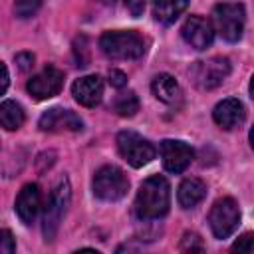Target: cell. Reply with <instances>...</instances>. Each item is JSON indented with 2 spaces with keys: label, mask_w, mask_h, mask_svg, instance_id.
Here are the masks:
<instances>
[{
  "label": "cell",
  "mask_w": 254,
  "mask_h": 254,
  "mask_svg": "<svg viewBox=\"0 0 254 254\" xmlns=\"http://www.w3.org/2000/svg\"><path fill=\"white\" fill-rule=\"evenodd\" d=\"M135 214L141 220H155L169 212L171 206V189L165 177L153 175L137 190L135 196Z\"/></svg>",
  "instance_id": "1"
},
{
  "label": "cell",
  "mask_w": 254,
  "mask_h": 254,
  "mask_svg": "<svg viewBox=\"0 0 254 254\" xmlns=\"http://www.w3.org/2000/svg\"><path fill=\"white\" fill-rule=\"evenodd\" d=\"M99 48L111 60H137L145 54V40L133 30H111L99 38Z\"/></svg>",
  "instance_id": "2"
},
{
  "label": "cell",
  "mask_w": 254,
  "mask_h": 254,
  "mask_svg": "<svg viewBox=\"0 0 254 254\" xmlns=\"http://www.w3.org/2000/svg\"><path fill=\"white\" fill-rule=\"evenodd\" d=\"M69 198H71V187H69V181L64 177L56 187L54 190L50 192L48 200H46V206H44V216H42V230H44V238L48 242H52L58 234V228H60V222L67 210V204H69Z\"/></svg>",
  "instance_id": "3"
},
{
  "label": "cell",
  "mask_w": 254,
  "mask_h": 254,
  "mask_svg": "<svg viewBox=\"0 0 254 254\" xmlns=\"http://www.w3.org/2000/svg\"><path fill=\"white\" fill-rule=\"evenodd\" d=\"M212 22L216 32L226 42H238L244 32L246 12L244 6L238 2H222L216 4L212 10Z\"/></svg>",
  "instance_id": "4"
},
{
  "label": "cell",
  "mask_w": 254,
  "mask_h": 254,
  "mask_svg": "<svg viewBox=\"0 0 254 254\" xmlns=\"http://www.w3.org/2000/svg\"><path fill=\"white\" fill-rule=\"evenodd\" d=\"M127 190H129V179L115 165L101 167L93 177V194L101 200L107 202L119 200L127 194Z\"/></svg>",
  "instance_id": "5"
},
{
  "label": "cell",
  "mask_w": 254,
  "mask_h": 254,
  "mask_svg": "<svg viewBox=\"0 0 254 254\" xmlns=\"http://www.w3.org/2000/svg\"><path fill=\"white\" fill-rule=\"evenodd\" d=\"M117 149H119V155L135 169L145 167L155 159L153 143L135 131H121L117 135Z\"/></svg>",
  "instance_id": "6"
},
{
  "label": "cell",
  "mask_w": 254,
  "mask_h": 254,
  "mask_svg": "<svg viewBox=\"0 0 254 254\" xmlns=\"http://www.w3.org/2000/svg\"><path fill=\"white\" fill-rule=\"evenodd\" d=\"M208 224L216 238H228L240 224V208L236 200L230 196L218 198L208 212Z\"/></svg>",
  "instance_id": "7"
},
{
  "label": "cell",
  "mask_w": 254,
  "mask_h": 254,
  "mask_svg": "<svg viewBox=\"0 0 254 254\" xmlns=\"http://www.w3.org/2000/svg\"><path fill=\"white\" fill-rule=\"evenodd\" d=\"M230 73V60L224 56H214L204 62H196L190 67V79L200 89L218 87Z\"/></svg>",
  "instance_id": "8"
},
{
  "label": "cell",
  "mask_w": 254,
  "mask_h": 254,
  "mask_svg": "<svg viewBox=\"0 0 254 254\" xmlns=\"http://www.w3.org/2000/svg\"><path fill=\"white\" fill-rule=\"evenodd\" d=\"M62 85H64V73L54 65H46L40 73L28 79L26 89L34 99H50L60 93Z\"/></svg>",
  "instance_id": "9"
},
{
  "label": "cell",
  "mask_w": 254,
  "mask_h": 254,
  "mask_svg": "<svg viewBox=\"0 0 254 254\" xmlns=\"http://www.w3.org/2000/svg\"><path fill=\"white\" fill-rule=\"evenodd\" d=\"M38 127L42 131H48V133H64V131L77 133V131L83 129V121L79 119V115H75L69 109L52 107L46 113H42V117L38 121Z\"/></svg>",
  "instance_id": "10"
},
{
  "label": "cell",
  "mask_w": 254,
  "mask_h": 254,
  "mask_svg": "<svg viewBox=\"0 0 254 254\" xmlns=\"http://www.w3.org/2000/svg\"><path fill=\"white\" fill-rule=\"evenodd\" d=\"M194 153L192 149L185 143V141H177V139H165L161 143V159H163V167L173 173V175H179L183 173L190 161H192Z\"/></svg>",
  "instance_id": "11"
},
{
  "label": "cell",
  "mask_w": 254,
  "mask_h": 254,
  "mask_svg": "<svg viewBox=\"0 0 254 254\" xmlns=\"http://www.w3.org/2000/svg\"><path fill=\"white\" fill-rule=\"evenodd\" d=\"M181 34H183V40L194 50H206L212 44V38H214L212 24L202 16L187 18V22L181 28Z\"/></svg>",
  "instance_id": "12"
},
{
  "label": "cell",
  "mask_w": 254,
  "mask_h": 254,
  "mask_svg": "<svg viewBox=\"0 0 254 254\" xmlns=\"http://www.w3.org/2000/svg\"><path fill=\"white\" fill-rule=\"evenodd\" d=\"M71 93L79 105L95 107L103 97V79L99 75H83L73 81Z\"/></svg>",
  "instance_id": "13"
},
{
  "label": "cell",
  "mask_w": 254,
  "mask_h": 254,
  "mask_svg": "<svg viewBox=\"0 0 254 254\" xmlns=\"http://www.w3.org/2000/svg\"><path fill=\"white\" fill-rule=\"evenodd\" d=\"M40 208H42L40 187L34 185V183L24 185L22 190L18 192V198H16V214H18V218L24 224H32L36 220Z\"/></svg>",
  "instance_id": "14"
},
{
  "label": "cell",
  "mask_w": 254,
  "mask_h": 254,
  "mask_svg": "<svg viewBox=\"0 0 254 254\" xmlns=\"http://www.w3.org/2000/svg\"><path fill=\"white\" fill-rule=\"evenodd\" d=\"M246 117V111H244V105L242 101H238L236 97H228V99H222L214 105L212 109V119L218 127L222 129H234L238 127Z\"/></svg>",
  "instance_id": "15"
},
{
  "label": "cell",
  "mask_w": 254,
  "mask_h": 254,
  "mask_svg": "<svg viewBox=\"0 0 254 254\" xmlns=\"http://www.w3.org/2000/svg\"><path fill=\"white\" fill-rule=\"evenodd\" d=\"M206 194V187L202 181L198 179H185L179 187V192H177V198H179V204L183 208H194Z\"/></svg>",
  "instance_id": "16"
},
{
  "label": "cell",
  "mask_w": 254,
  "mask_h": 254,
  "mask_svg": "<svg viewBox=\"0 0 254 254\" xmlns=\"http://www.w3.org/2000/svg\"><path fill=\"white\" fill-rule=\"evenodd\" d=\"M151 91L163 103H175L179 99V93H181L177 79L173 75H169V73L155 75L153 81H151Z\"/></svg>",
  "instance_id": "17"
},
{
  "label": "cell",
  "mask_w": 254,
  "mask_h": 254,
  "mask_svg": "<svg viewBox=\"0 0 254 254\" xmlns=\"http://www.w3.org/2000/svg\"><path fill=\"white\" fill-rule=\"evenodd\" d=\"M189 6V0H153V16L161 24H173Z\"/></svg>",
  "instance_id": "18"
},
{
  "label": "cell",
  "mask_w": 254,
  "mask_h": 254,
  "mask_svg": "<svg viewBox=\"0 0 254 254\" xmlns=\"http://www.w3.org/2000/svg\"><path fill=\"white\" fill-rule=\"evenodd\" d=\"M24 119H26V115H24V109H22L20 103L10 101V99L2 101V105H0V123L6 131L20 129Z\"/></svg>",
  "instance_id": "19"
},
{
  "label": "cell",
  "mask_w": 254,
  "mask_h": 254,
  "mask_svg": "<svg viewBox=\"0 0 254 254\" xmlns=\"http://www.w3.org/2000/svg\"><path fill=\"white\" fill-rule=\"evenodd\" d=\"M113 109L121 117H133L139 111V97L135 95V91H125V93L117 95V99L113 103Z\"/></svg>",
  "instance_id": "20"
},
{
  "label": "cell",
  "mask_w": 254,
  "mask_h": 254,
  "mask_svg": "<svg viewBox=\"0 0 254 254\" xmlns=\"http://www.w3.org/2000/svg\"><path fill=\"white\" fill-rule=\"evenodd\" d=\"M42 0H16L14 2V12L18 18H30L38 12Z\"/></svg>",
  "instance_id": "21"
},
{
  "label": "cell",
  "mask_w": 254,
  "mask_h": 254,
  "mask_svg": "<svg viewBox=\"0 0 254 254\" xmlns=\"http://www.w3.org/2000/svg\"><path fill=\"white\" fill-rule=\"evenodd\" d=\"M181 250L183 252H202L204 250L202 238L196 232H185V236L181 240Z\"/></svg>",
  "instance_id": "22"
},
{
  "label": "cell",
  "mask_w": 254,
  "mask_h": 254,
  "mask_svg": "<svg viewBox=\"0 0 254 254\" xmlns=\"http://www.w3.org/2000/svg\"><path fill=\"white\" fill-rule=\"evenodd\" d=\"M232 252H254V234H242L234 244H232Z\"/></svg>",
  "instance_id": "23"
},
{
  "label": "cell",
  "mask_w": 254,
  "mask_h": 254,
  "mask_svg": "<svg viewBox=\"0 0 254 254\" xmlns=\"http://www.w3.org/2000/svg\"><path fill=\"white\" fill-rule=\"evenodd\" d=\"M16 250V242L12 238V232L10 230H2L0 232V252L2 254H12Z\"/></svg>",
  "instance_id": "24"
},
{
  "label": "cell",
  "mask_w": 254,
  "mask_h": 254,
  "mask_svg": "<svg viewBox=\"0 0 254 254\" xmlns=\"http://www.w3.org/2000/svg\"><path fill=\"white\" fill-rule=\"evenodd\" d=\"M125 8L133 18H139L145 12V0H125Z\"/></svg>",
  "instance_id": "25"
},
{
  "label": "cell",
  "mask_w": 254,
  "mask_h": 254,
  "mask_svg": "<svg viewBox=\"0 0 254 254\" xmlns=\"http://www.w3.org/2000/svg\"><path fill=\"white\" fill-rule=\"evenodd\" d=\"M16 64H18V67H20L22 71L30 69V67L34 65V54H30V52H22V54H16Z\"/></svg>",
  "instance_id": "26"
},
{
  "label": "cell",
  "mask_w": 254,
  "mask_h": 254,
  "mask_svg": "<svg viewBox=\"0 0 254 254\" xmlns=\"http://www.w3.org/2000/svg\"><path fill=\"white\" fill-rule=\"evenodd\" d=\"M109 83H111L113 87L121 89V87L127 85V75H125L123 71H119V69H111V71H109Z\"/></svg>",
  "instance_id": "27"
},
{
  "label": "cell",
  "mask_w": 254,
  "mask_h": 254,
  "mask_svg": "<svg viewBox=\"0 0 254 254\" xmlns=\"http://www.w3.org/2000/svg\"><path fill=\"white\" fill-rule=\"evenodd\" d=\"M0 67H2V85H0V93H6V89H8V81H10L8 65H6V64H2Z\"/></svg>",
  "instance_id": "28"
},
{
  "label": "cell",
  "mask_w": 254,
  "mask_h": 254,
  "mask_svg": "<svg viewBox=\"0 0 254 254\" xmlns=\"http://www.w3.org/2000/svg\"><path fill=\"white\" fill-rule=\"evenodd\" d=\"M250 97L254 99V75H252V79H250Z\"/></svg>",
  "instance_id": "29"
},
{
  "label": "cell",
  "mask_w": 254,
  "mask_h": 254,
  "mask_svg": "<svg viewBox=\"0 0 254 254\" xmlns=\"http://www.w3.org/2000/svg\"><path fill=\"white\" fill-rule=\"evenodd\" d=\"M250 145H252V147H254V127H252V129H250Z\"/></svg>",
  "instance_id": "30"
},
{
  "label": "cell",
  "mask_w": 254,
  "mask_h": 254,
  "mask_svg": "<svg viewBox=\"0 0 254 254\" xmlns=\"http://www.w3.org/2000/svg\"><path fill=\"white\" fill-rule=\"evenodd\" d=\"M97 2H101V4H113L115 0H97Z\"/></svg>",
  "instance_id": "31"
}]
</instances>
